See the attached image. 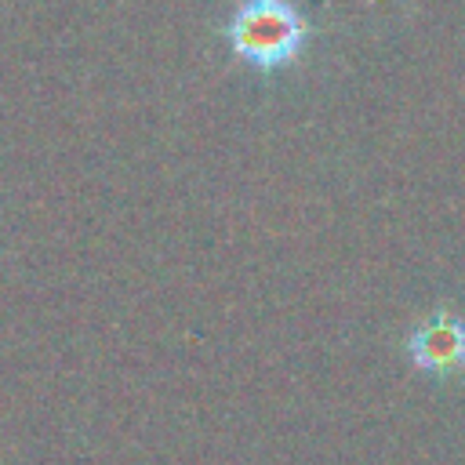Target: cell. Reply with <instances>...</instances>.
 Listing matches in <instances>:
<instances>
[{
    "mask_svg": "<svg viewBox=\"0 0 465 465\" xmlns=\"http://www.w3.org/2000/svg\"><path fill=\"white\" fill-rule=\"evenodd\" d=\"M411 367L429 378H450L465 371V320L440 305L407 334Z\"/></svg>",
    "mask_w": 465,
    "mask_h": 465,
    "instance_id": "2",
    "label": "cell"
},
{
    "mask_svg": "<svg viewBox=\"0 0 465 465\" xmlns=\"http://www.w3.org/2000/svg\"><path fill=\"white\" fill-rule=\"evenodd\" d=\"M312 25L302 18L294 0H240L225 25L229 47L262 73L283 69L302 58Z\"/></svg>",
    "mask_w": 465,
    "mask_h": 465,
    "instance_id": "1",
    "label": "cell"
}]
</instances>
